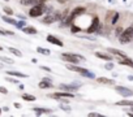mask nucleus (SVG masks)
Here are the masks:
<instances>
[{
    "instance_id": "1",
    "label": "nucleus",
    "mask_w": 133,
    "mask_h": 117,
    "mask_svg": "<svg viewBox=\"0 0 133 117\" xmlns=\"http://www.w3.org/2000/svg\"><path fill=\"white\" fill-rule=\"evenodd\" d=\"M61 58L64 61H68L71 64H78L80 61H85V57H82L81 55H77V53H72V52L61 53Z\"/></svg>"
},
{
    "instance_id": "2",
    "label": "nucleus",
    "mask_w": 133,
    "mask_h": 117,
    "mask_svg": "<svg viewBox=\"0 0 133 117\" xmlns=\"http://www.w3.org/2000/svg\"><path fill=\"white\" fill-rule=\"evenodd\" d=\"M44 10H46V5H44L43 3L42 4H37V5H33L29 10V16L30 17H41L43 13H44Z\"/></svg>"
},
{
    "instance_id": "3",
    "label": "nucleus",
    "mask_w": 133,
    "mask_h": 117,
    "mask_svg": "<svg viewBox=\"0 0 133 117\" xmlns=\"http://www.w3.org/2000/svg\"><path fill=\"white\" fill-rule=\"evenodd\" d=\"M132 39H133V25L128 26L123 33H121L120 37H119V40H120L121 43H127V42H129V40H132Z\"/></svg>"
},
{
    "instance_id": "4",
    "label": "nucleus",
    "mask_w": 133,
    "mask_h": 117,
    "mask_svg": "<svg viewBox=\"0 0 133 117\" xmlns=\"http://www.w3.org/2000/svg\"><path fill=\"white\" fill-rule=\"evenodd\" d=\"M115 90L120 94L121 96H124V98H128V96H133V91L127 89V87H123V86H116Z\"/></svg>"
},
{
    "instance_id": "5",
    "label": "nucleus",
    "mask_w": 133,
    "mask_h": 117,
    "mask_svg": "<svg viewBox=\"0 0 133 117\" xmlns=\"http://www.w3.org/2000/svg\"><path fill=\"white\" fill-rule=\"evenodd\" d=\"M81 85L80 83H74V85H66V83H60V89L61 90H65V91H69V92H72V91H76V90H78V87H80Z\"/></svg>"
},
{
    "instance_id": "6",
    "label": "nucleus",
    "mask_w": 133,
    "mask_h": 117,
    "mask_svg": "<svg viewBox=\"0 0 133 117\" xmlns=\"http://www.w3.org/2000/svg\"><path fill=\"white\" fill-rule=\"evenodd\" d=\"M51 98H55V99H59V98H69V99H73V94L72 92H55V94H51L50 95Z\"/></svg>"
},
{
    "instance_id": "7",
    "label": "nucleus",
    "mask_w": 133,
    "mask_h": 117,
    "mask_svg": "<svg viewBox=\"0 0 133 117\" xmlns=\"http://www.w3.org/2000/svg\"><path fill=\"white\" fill-rule=\"evenodd\" d=\"M98 29H99V18H98V17H94L90 27H87V33H89V34H90V33H95Z\"/></svg>"
},
{
    "instance_id": "8",
    "label": "nucleus",
    "mask_w": 133,
    "mask_h": 117,
    "mask_svg": "<svg viewBox=\"0 0 133 117\" xmlns=\"http://www.w3.org/2000/svg\"><path fill=\"white\" fill-rule=\"evenodd\" d=\"M51 87H52V81L47 77H44L39 82V89H51Z\"/></svg>"
},
{
    "instance_id": "9",
    "label": "nucleus",
    "mask_w": 133,
    "mask_h": 117,
    "mask_svg": "<svg viewBox=\"0 0 133 117\" xmlns=\"http://www.w3.org/2000/svg\"><path fill=\"white\" fill-rule=\"evenodd\" d=\"M46 39H47L48 43H52V44H56V46H59V47H63V42H61L60 39H58L56 37H54V35H48Z\"/></svg>"
},
{
    "instance_id": "10",
    "label": "nucleus",
    "mask_w": 133,
    "mask_h": 117,
    "mask_svg": "<svg viewBox=\"0 0 133 117\" xmlns=\"http://www.w3.org/2000/svg\"><path fill=\"white\" fill-rule=\"evenodd\" d=\"M44 3V0H21L22 5H37Z\"/></svg>"
},
{
    "instance_id": "11",
    "label": "nucleus",
    "mask_w": 133,
    "mask_h": 117,
    "mask_svg": "<svg viewBox=\"0 0 133 117\" xmlns=\"http://www.w3.org/2000/svg\"><path fill=\"white\" fill-rule=\"evenodd\" d=\"M7 74L8 76H13V77H20V78H28V74L21 73V72H16V70H8Z\"/></svg>"
},
{
    "instance_id": "12",
    "label": "nucleus",
    "mask_w": 133,
    "mask_h": 117,
    "mask_svg": "<svg viewBox=\"0 0 133 117\" xmlns=\"http://www.w3.org/2000/svg\"><path fill=\"white\" fill-rule=\"evenodd\" d=\"M108 52L110 53H112V55H116V56H120V57H128L123 51H119V50H116V48H108Z\"/></svg>"
},
{
    "instance_id": "13",
    "label": "nucleus",
    "mask_w": 133,
    "mask_h": 117,
    "mask_svg": "<svg viewBox=\"0 0 133 117\" xmlns=\"http://www.w3.org/2000/svg\"><path fill=\"white\" fill-rule=\"evenodd\" d=\"M2 20H3L4 22H7V23H10V25H15V26L17 25V22H18V21H16L15 18L9 17L8 14H7V16H2Z\"/></svg>"
},
{
    "instance_id": "14",
    "label": "nucleus",
    "mask_w": 133,
    "mask_h": 117,
    "mask_svg": "<svg viewBox=\"0 0 133 117\" xmlns=\"http://www.w3.org/2000/svg\"><path fill=\"white\" fill-rule=\"evenodd\" d=\"M95 56H97L98 58H102V60L112 61V57H111V56H108V55H106V53H103V52H95Z\"/></svg>"
},
{
    "instance_id": "15",
    "label": "nucleus",
    "mask_w": 133,
    "mask_h": 117,
    "mask_svg": "<svg viewBox=\"0 0 133 117\" xmlns=\"http://www.w3.org/2000/svg\"><path fill=\"white\" fill-rule=\"evenodd\" d=\"M66 69H68V70H72V72L81 73V70H82L84 68H80V66H77L76 64H69V65H66Z\"/></svg>"
},
{
    "instance_id": "16",
    "label": "nucleus",
    "mask_w": 133,
    "mask_h": 117,
    "mask_svg": "<svg viewBox=\"0 0 133 117\" xmlns=\"http://www.w3.org/2000/svg\"><path fill=\"white\" fill-rule=\"evenodd\" d=\"M119 64L120 65H129L133 68V61L130 60V57H125V58H121V60H119Z\"/></svg>"
},
{
    "instance_id": "17",
    "label": "nucleus",
    "mask_w": 133,
    "mask_h": 117,
    "mask_svg": "<svg viewBox=\"0 0 133 117\" xmlns=\"http://www.w3.org/2000/svg\"><path fill=\"white\" fill-rule=\"evenodd\" d=\"M80 74H82V77H86V78H91V79L95 78V74L91 73V72H89V70H86V69H82Z\"/></svg>"
},
{
    "instance_id": "18",
    "label": "nucleus",
    "mask_w": 133,
    "mask_h": 117,
    "mask_svg": "<svg viewBox=\"0 0 133 117\" xmlns=\"http://www.w3.org/2000/svg\"><path fill=\"white\" fill-rule=\"evenodd\" d=\"M97 81L99 83H104V85H112L114 83L112 79H108V78H104V77H99V78H97Z\"/></svg>"
},
{
    "instance_id": "19",
    "label": "nucleus",
    "mask_w": 133,
    "mask_h": 117,
    "mask_svg": "<svg viewBox=\"0 0 133 117\" xmlns=\"http://www.w3.org/2000/svg\"><path fill=\"white\" fill-rule=\"evenodd\" d=\"M116 105H127V107H133V100H128V99H124V100H120L116 103Z\"/></svg>"
},
{
    "instance_id": "20",
    "label": "nucleus",
    "mask_w": 133,
    "mask_h": 117,
    "mask_svg": "<svg viewBox=\"0 0 133 117\" xmlns=\"http://www.w3.org/2000/svg\"><path fill=\"white\" fill-rule=\"evenodd\" d=\"M33 111H34L37 114H43V113H52L51 109H46V108H33Z\"/></svg>"
},
{
    "instance_id": "21",
    "label": "nucleus",
    "mask_w": 133,
    "mask_h": 117,
    "mask_svg": "<svg viewBox=\"0 0 133 117\" xmlns=\"http://www.w3.org/2000/svg\"><path fill=\"white\" fill-rule=\"evenodd\" d=\"M8 51H9L10 53H13L15 56H17V57H21V56H22V52L18 51L17 48H13V47H8Z\"/></svg>"
},
{
    "instance_id": "22",
    "label": "nucleus",
    "mask_w": 133,
    "mask_h": 117,
    "mask_svg": "<svg viewBox=\"0 0 133 117\" xmlns=\"http://www.w3.org/2000/svg\"><path fill=\"white\" fill-rule=\"evenodd\" d=\"M22 30H24V33H26V34H37V29L33 27V26H26Z\"/></svg>"
},
{
    "instance_id": "23",
    "label": "nucleus",
    "mask_w": 133,
    "mask_h": 117,
    "mask_svg": "<svg viewBox=\"0 0 133 117\" xmlns=\"http://www.w3.org/2000/svg\"><path fill=\"white\" fill-rule=\"evenodd\" d=\"M22 99L26 100V101H35L37 100L35 96L34 95H30V94H24V95H22Z\"/></svg>"
},
{
    "instance_id": "24",
    "label": "nucleus",
    "mask_w": 133,
    "mask_h": 117,
    "mask_svg": "<svg viewBox=\"0 0 133 117\" xmlns=\"http://www.w3.org/2000/svg\"><path fill=\"white\" fill-rule=\"evenodd\" d=\"M0 61H3V63H7V64H13V58H9L7 56H0Z\"/></svg>"
},
{
    "instance_id": "25",
    "label": "nucleus",
    "mask_w": 133,
    "mask_h": 117,
    "mask_svg": "<svg viewBox=\"0 0 133 117\" xmlns=\"http://www.w3.org/2000/svg\"><path fill=\"white\" fill-rule=\"evenodd\" d=\"M37 52H39V53H42V55H46V56H48V55L51 53L48 50H46V48H42V47H37Z\"/></svg>"
},
{
    "instance_id": "26",
    "label": "nucleus",
    "mask_w": 133,
    "mask_h": 117,
    "mask_svg": "<svg viewBox=\"0 0 133 117\" xmlns=\"http://www.w3.org/2000/svg\"><path fill=\"white\" fill-rule=\"evenodd\" d=\"M24 26H26V22H25V20L18 21V22H17V25H16V27H17V29H24Z\"/></svg>"
},
{
    "instance_id": "27",
    "label": "nucleus",
    "mask_w": 133,
    "mask_h": 117,
    "mask_svg": "<svg viewBox=\"0 0 133 117\" xmlns=\"http://www.w3.org/2000/svg\"><path fill=\"white\" fill-rule=\"evenodd\" d=\"M117 20H119V13H117V12H115L112 20H111V23H112V25H115V23L117 22Z\"/></svg>"
},
{
    "instance_id": "28",
    "label": "nucleus",
    "mask_w": 133,
    "mask_h": 117,
    "mask_svg": "<svg viewBox=\"0 0 133 117\" xmlns=\"http://www.w3.org/2000/svg\"><path fill=\"white\" fill-rule=\"evenodd\" d=\"M0 35H15L13 31H8V30H2L0 29Z\"/></svg>"
},
{
    "instance_id": "29",
    "label": "nucleus",
    "mask_w": 133,
    "mask_h": 117,
    "mask_svg": "<svg viewBox=\"0 0 133 117\" xmlns=\"http://www.w3.org/2000/svg\"><path fill=\"white\" fill-rule=\"evenodd\" d=\"M4 13L8 14V16H12V14H13V10L10 9L9 7H4Z\"/></svg>"
},
{
    "instance_id": "30",
    "label": "nucleus",
    "mask_w": 133,
    "mask_h": 117,
    "mask_svg": "<svg viewBox=\"0 0 133 117\" xmlns=\"http://www.w3.org/2000/svg\"><path fill=\"white\" fill-rule=\"evenodd\" d=\"M71 31H72V33H78V31H81V27L76 26V25H72V26H71Z\"/></svg>"
},
{
    "instance_id": "31",
    "label": "nucleus",
    "mask_w": 133,
    "mask_h": 117,
    "mask_svg": "<svg viewBox=\"0 0 133 117\" xmlns=\"http://www.w3.org/2000/svg\"><path fill=\"white\" fill-rule=\"evenodd\" d=\"M5 81H8V82H10V83H20V82H18V79H15V78H10V76H9V77H7V78H5Z\"/></svg>"
},
{
    "instance_id": "32",
    "label": "nucleus",
    "mask_w": 133,
    "mask_h": 117,
    "mask_svg": "<svg viewBox=\"0 0 133 117\" xmlns=\"http://www.w3.org/2000/svg\"><path fill=\"white\" fill-rule=\"evenodd\" d=\"M89 116H90V117H102L101 113H97V112H90V113H89Z\"/></svg>"
},
{
    "instance_id": "33",
    "label": "nucleus",
    "mask_w": 133,
    "mask_h": 117,
    "mask_svg": "<svg viewBox=\"0 0 133 117\" xmlns=\"http://www.w3.org/2000/svg\"><path fill=\"white\" fill-rule=\"evenodd\" d=\"M0 92H2V94H4V95H5V94H8V90H7L4 86H0Z\"/></svg>"
},
{
    "instance_id": "34",
    "label": "nucleus",
    "mask_w": 133,
    "mask_h": 117,
    "mask_svg": "<svg viewBox=\"0 0 133 117\" xmlns=\"http://www.w3.org/2000/svg\"><path fill=\"white\" fill-rule=\"evenodd\" d=\"M107 70H111V69H112L114 68V64L112 63H108V64H106V66H104Z\"/></svg>"
},
{
    "instance_id": "35",
    "label": "nucleus",
    "mask_w": 133,
    "mask_h": 117,
    "mask_svg": "<svg viewBox=\"0 0 133 117\" xmlns=\"http://www.w3.org/2000/svg\"><path fill=\"white\" fill-rule=\"evenodd\" d=\"M63 111H66V112H68V111H71V108L68 107V105H61V107H60Z\"/></svg>"
},
{
    "instance_id": "36",
    "label": "nucleus",
    "mask_w": 133,
    "mask_h": 117,
    "mask_svg": "<svg viewBox=\"0 0 133 117\" xmlns=\"http://www.w3.org/2000/svg\"><path fill=\"white\" fill-rule=\"evenodd\" d=\"M124 30L123 29H121V27H119L117 30H116V35H117V37H120V35H121V33H123Z\"/></svg>"
},
{
    "instance_id": "37",
    "label": "nucleus",
    "mask_w": 133,
    "mask_h": 117,
    "mask_svg": "<svg viewBox=\"0 0 133 117\" xmlns=\"http://www.w3.org/2000/svg\"><path fill=\"white\" fill-rule=\"evenodd\" d=\"M41 69L46 70V72H51V69H50V68H47V66H41Z\"/></svg>"
},
{
    "instance_id": "38",
    "label": "nucleus",
    "mask_w": 133,
    "mask_h": 117,
    "mask_svg": "<svg viewBox=\"0 0 133 117\" xmlns=\"http://www.w3.org/2000/svg\"><path fill=\"white\" fill-rule=\"evenodd\" d=\"M15 107L16 108H21V104L20 103H15Z\"/></svg>"
},
{
    "instance_id": "39",
    "label": "nucleus",
    "mask_w": 133,
    "mask_h": 117,
    "mask_svg": "<svg viewBox=\"0 0 133 117\" xmlns=\"http://www.w3.org/2000/svg\"><path fill=\"white\" fill-rule=\"evenodd\" d=\"M3 111H4V112H8V111H9V108H8V107H4V108H3Z\"/></svg>"
},
{
    "instance_id": "40",
    "label": "nucleus",
    "mask_w": 133,
    "mask_h": 117,
    "mask_svg": "<svg viewBox=\"0 0 133 117\" xmlns=\"http://www.w3.org/2000/svg\"><path fill=\"white\" fill-rule=\"evenodd\" d=\"M18 89L20 90H24V85H18Z\"/></svg>"
},
{
    "instance_id": "41",
    "label": "nucleus",
    "mask_w": 133,
    "mask_h": 117,
    "mask_svg": "<svg viewBox=\"0 0 133 117\" xmlns=\"http://www.w3.org/2000/svg\"><path fill=\"white\" fill-rule=\"evenodd\" d=\"M0 51H3V47H0Z\"/></svg>"
},
{
    "instance_id": "42",
    "label": "nucleus",
    "mask_w": 133,
    "mask_h": 117,
    "mask_svg": "<svg viewBox=\"0 0 133 117\" xmlns=\"http://www.w3.org/2000/svg\"><path fill=\"white\" fill-rule=\"evenodd\" d=\"M2 111H3V108H0V113H2Z\"/></svg>"
},
{
    "instance_id": "43",
    "label": "nucleus",
    "mask_w": 133,
    "mask_h": 117,
    "mask_svg": "<svg viewBox=\"0 0 133 117\" xmlns=\"http://www.w3.org/2000/svg\"><path fill=\"white\" fill-rule=\"evenodd\" d=\"M2 68H3V65H2V64H0V69H2Z\"/></svg>"
},
{
    "instance_id": "44",
    "label": "nucleus",
    "mask_w": 133,
    "mask_h": 117,
    "mask_svg": "<svg viewBox=\"0 0 133 117\" xmlns=\"http://www.w3.org/2000/svg\"><path fill=\"white\" fill-rule=\"evenodd\" d=\"M132 112H133V107H132Z\"/></svg>"
},
{
    "instance_id": "45",
    "label": "nucleus",
    "mask_w": 133,
    "mask_h": 117,
    "mask_svg": "<svg viewBox=\"0 0 133 117\" xmlns=\"http://www.w3.org/2000/svg\"><path fill=\"white\" fill-rule=\"evenodd\" d=\"M5 2H8V0H5Z\"/></svg>"
}]
</instances>
